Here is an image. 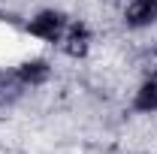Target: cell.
Segmentation results:
<instances>
[{
  "label": "cell",
  "instance_id": "cell-1",
  "mask_svg": "<svg viewBox=\"0 0 157 154\" xmlns=\"http://www.w3.org/2000/svg\"><path fill=\"white\" fill-rule=\"evenodd\" d=\"M70 18L73 15L63 6H39V9H33L24 18L21 30H24L27 39H36L39 45H58L63 30H67V24H70Z\"/></svg>",
  "mask_w": 157,
  "mask_h": 154
},
{
  "label": "cell",
  "instance_id": "cell-2",
  "mask_svg": "<svg viewBox=\"0 0 157 154\" xmlns=\"http://www.w3.org/2000/svg\"><path fill=\"white\" fill-rule=\"evenodd\" d=\"M94 48H97V30H94V24L85 18V15H73L70 24H67V30H63V37L58 42V52L63 55L67 60H88L94 55Z\"/></svg>",
  "mask_w": 157,
  "mask_h": 154
},
{
  "label": "cell",
  "instance_id": "cell-3",
  "mask_svg": "<svg viewBox=\"0 0 157 154\" xmlns=\"http://www.w3.org/2000/svg\"><path fill=\"white\" fill-rule=\"evenodd\" d=\"M12 73L24 85L27 94H36V91L52 85V79H55V60L45 58V55H24V58H18L12 64Z\"/></svg>",
  "mask_w": 157,
  "mask_h": 154
},
{
  "label": "cell",
  "instance_id": "cell-4",
  "mask_svg": "<svg viewBox=\"0 0 157 154\" xmlns=\"http://www.w3.org/2000/svg\"><path fill=\"white\" fill-rule=\"evenodd\" d=\"M118 21L130 33L157 30V0H124V3H118Z\"/></svg>",
  "mask_w": 157,
  "mask_h": 154
},
{
  "label": "cell",
  "instance_id": "cell-5",
  "mask_svg": "<svg viewBox=\"0 0 157 154\" xmlns=\"http://www.w3.org/2000/svg\"><path fill=\"white\" fill-rule=\"evenodd\" d=\"M130 112L142 118L157 115V73L154 76H142L130 91Z\"/></svg>",
  "mask_w": 157,
  "mask_h": 154
},
{
  "label": "cell",
  "instance_id": "cell-6",
  "mask_svg": "<svg viewBox=\"0 0 157 154\" xmlns=\"http://www.w3.org/2000/svg\"><path fill=\"white\" fill-rule=\"evenodd\" d=\"M154 154H157V151H154Z\"/></svg>",
  "mask_w": 157,
  "mask_h": 154
}]
</instances>
